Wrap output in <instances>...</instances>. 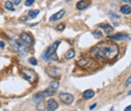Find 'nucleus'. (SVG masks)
<instances>
[{"label": "nucleus", "mask_w": 131, "mask_h": 111, "mask_svg": "<svg viewBox=\"0 0 131 111\" xmlns=\"http://www.w3.org/2000/svg\"><path fill=\"white\" fill-rule=\"evenodd\" d=\"M111 40H127L129 39L128 36H125V34H121V33H117V34H113L112 36H110Z\"/></svg>", "instance_id": "15"}, {"label": "nucleus", "mask_w": 131, "mask_h": 111, "mask_svg": "<svg viewBox=\"0 0 131 111\" xmlns=\"http://www.w3.org/2000/svg\"><path fill=\"white\" fill-rule=\"evenodd\" d=\"M65 14H66V11L63 10V9L59 10V11H58L57 13H55V14L51 15V18H50V21H51V22H52V21H57V20H59V19H61V18H63Z\"/></svg>", "instance_id": "9"}, {"label": "nucleus", "mask_w": 131, "mask_h": 111, "mask_svg": "<svg viewBox=\"0 0 131 111\" xmlns=\"http://www.w3.org/2000/svg\"><path fill=\"white\" fill-rule=\"evenodd\" d=\"M4 47H5L4 43H3V41H0V48H1V49H4Z\"/></svg>", "instance_id": "31"}, {"label": "nucleus", "mask_w": 131, "mask_h": 111, "mask_svg": "<svg viewBox=\"0 0 131 111\" xmlns=\"http://www.w3.org/2000/svg\"><path fill=\"white\" fill-rule=\"evenodd\" d=\"M92 34H93V36H94L95 39H98V40H100V39H102V37H103V33L101 32L100 30H93Z\"/></svg>", "instance_id": "19"}, {"label": "nucleus", "mask_w": 131, "mask_h": 111, "mask_svg": "<svg viewBox=\"0 0 131 111\" xmlns=\"http://www.w3.org/2000/svg\"><path fill=\"white\" fill-rule=\"evenodd\" d=\"M59 44H61V41H59V40H58V41H55V43L52 44L51 45V47L48 48V49H46V51L44 52V53H46V55H47L48 57H50V56L51 55L52 53H55V51H57V49H58V47L59 45Z\"/></svg>", "instance_id": "11"}, {"label": "nucleus", "mask_w": 131, "mask_h": 111, "mask_svg": "<svg viewBox=\"0 0 131 111\" xmlns=\"http://www.w3.org/2000/svg\"><path fill=\"white\" fill-rule=\"evenodd\" d=\"M55 92H57V90H55V89H52V88L48 87L46 90H44V91L42 92L43 98H46V97H51V96H54V95L55 94Z\"/></svg>", "instance_id": "14"}, {"label": "nucleus", "mask_w": 131, "mask_h": 111, "mask_svg": "<svg viewBox=\"0 0 131 111\" xmlns=\"http://www.w3.org/2000/svg\"><path fill=\"white\" fill-rule=\"evenodd\" d=\"M58 107H59V105L55 99H50L46 103V110L47 111H55Z\"/></svg>", "instance_id": "8"}, {"label": "nucleus", "mask_w": 131, "mask_h": 111, "mask_svg": "<svg viewBox=\"0 0 131 111\" xmlns=\"http://www.w3.org/2000/svg\"><path fill=\"white\" fill-rule=\"evenodd\" d=\"M9 44L13 48L14 51H16L21 56H25L28 53V47L22 43L21 40H10Z\"/></svg>", "instance_id": "3"}, {"label": "nucleus", "mask_w": 131, "mask_h": 111, "mask_svg": "<svg viewBox=\"0 0 131 111\" xmlns=\"http://www.w3.org/2000/svg\"><path fill=\"white\" fill-rule=\"evenodd\" d=\"M128 95H131V91H129V93H128Z\"/></svg>", "instance_id": "33"}, {"label": "nucleus", "mask_w": 131, "mask_h": 111, "mask_svg": "<svg viewBox=\"0 0 131 111\" xmlns=\"http://www.w3.org/2000/svg\"><path fill=\"white\" fill-rule=\"evenodd\" d=\"M42 98H43L42 93H37V94L35 95V96H34V98H33V99H34V100H36L37 102H38V101H40V99H42Z\"/></svg>", "instance_id": "24"}, {"label": "nucleus", "mask_w": 131, "mask_h": 111, "mask_svg": "<svg viewBox=\"0 0 131 111\" xmlns=\"http://www.w3.org/2000/svg\"><path fill=\"white\" fill-rule=\"evenodd\" d=\"M130 84H131V76L126 80V82H125V87H128V86L130 85Z\"/></svg>", "instance_id": "28"}, {"label": "nucleus", "mask_w": 131, "mask_h": 111, "mask_svg": "<svg viewBox=\"0 0 131 111\" xmlns=\"http://www.w3.org/2000/svg\"><path fill=\"white\" fill-rule=\"evenodd\" d=\"M59 98L61 99V101L65 104H72L74 101V96L70 93H59Z\"/></svg>", "instance_id": "5"}, {"label": "nucleus", "mask_w": 131, "mask_h": 111, "mask_svg": "<svg viewBox=\"0 0 131 111\" xmlns=\"http://www.w3.org/2000/svg\"><path fill=\"white\" fill-rule=\"evenodd\" d=\"M4 6H5V8L7 9V10H10V11H13L14 10V5H13V3L11 2V1H6L5 2V4H4Z\"/></svg>", "instance_id": "21"}, {"label": "nucleus", "mask_w": 131, "mask_h": 111, "mask_svg": "<svg viewBox=\"0 0 131 111\" xmlns=\"http://www.w3.org/2000/svg\"><path fill=\"white\" fill-rule=\"evenodd\" d=\"M77 64L81 68L88 71H95L99 68L98 62L95 59L91 58V57H82L77 61Z\"/></svg>", "instance_id": "2"}, {"label": "nucleus", "mask_w": 131, "mask_h": 111, "mask_svg": "<svg viewBox=\"0 0 131 111\" xmlns=\"http://www.w3.org/2000/svg\"><path fill=\"white\" fill-rule=\"evenodd\" d=\"M46 108V104L43 101H38L36 103V109L38 111H44Z\"/></svg>", "instance_id": "17"}, {"label": "nucleus", "mask_w": 131, "mask_h": 111, "mask_svg": "<svg viewBox=\"0 0 131 111\" xmlns=\"http://www.w3.org/2000/svg\"><path fill=\"white\" fill-rule=\"evenodd\" d=\"M120 11H121L123 14L128 15V14H130V12H131V7H130L129 5H123L121 8H120Z\"/></svg>", "instance_id": "16"}, {"label": "nucleus", "mask_w": 131, "mask_h": 111, "mask_svg": "<svg viewBox=\"0 0 131 111\" xmlns=\"http://www.w3.org/2000/svg\"><path fill=\"white\" fill-rule=\"evenodd\" d=\"M95 96V92L91 90V89H88L83 92V94H82V97H83L84 99H86V100H88V99H91Z\"/></svg>", "instance_id": "13"}, {"label": "nucleus", "mask_w": 131, "mask_h": 111, "mask_svg": "<svg viewBox=\"0 0 131 111\" xmlns=\"http://www.w3.org/2000/svg\"><path fill=\"white\" fill-rule=\"evenodd\" d=\"M34 3V0H26L25 1V6H31Z\"/></svg>", "instance_id": "27"}, {"label": "nucleus", "mask_w": 131, "mask_h": 111, "mask_svg": "<svg viewBox=\"0 0 131 111\" xmlns=\"http://www.w3.org/2000/svg\"><path fill=\"white\" fill-rule=\"evenodd\" d=\"M74 57H75V51H74L73 49H69V51L65 53V58H66L67 60H71V59H73Z\"/></svg>", "instance_id": "18"}, {"label": "nucleus", "mask_w": 131, "mask_h": 111, "mask_svg": "<svg viewBox=\"0 0 131 111\" xmlns=\"http://www.w3.org/2000/svg\"><path fill=\"white\" fill-rule=\"evenodd\" d=\"M22 75L25 80H27L29 83H34L37 79V75L34 72V70H31V69L28 68H24L22 69Z\"/></svg>", "instance_id": "4"}, {"label": "nucleus", "mask_w": 131, "mask_h": 111, "mask_svg": "<svg viewBox=\"0 0 131 111\" xmlns=\"http://www.w3.org/2000/svg\"><path fill=\"white\" fill-rule=\"evenodd\" d=\"M20 40H22V43H23L25 45H27V47H30L33 43V40L31 36L27 32H22L20 34Z\"/></svg>", "instance_id": "6"}, {"label": "nucleus", "mask_w": 131, "mask_h": 111, "mask_svg": "<svg viewBox=\"0 0 131 111\" xmlns=\"http://www.w3.org/2000/svg\"><path fill=\"white\" fill-rule=\"evenodd\" d=\"M110 111H114V110H113V108H111V110H110Z\"/></svg>", "instance_id": "34"}, {"label": "nucleus", "mask_w": 131, "mask_h": 111, "mask_svg": "<svg viewBox=\"0 0 131 111\" xmlns=\"http://www.w3.org/2000/svg\"><path fill=\"white\" fill-rule=\"evenodd\" d=\"M29 63H30L31 65H33V66H36V65H37V61H36V59L34 58V57H31V58L29 59Z\"/></svg>", "instance_id": "25"}, {"label": "nucleus", "mask_w": 131, "mask_h": 111, "mask_svg": "<svg viewBox=\"0 0 131 111\" xmlns=\"http://www.w3.org/2000/svg\"><path fill=\"white\" fill-rule=\"evenodd\" d=\"M96 106H97V103H95V104H93V105L90 106V109H91V110H92V109H94Z\"/></svg>", "instance_id": "32"}, {"label": "nucleus", "mask_w": 131, "mask_h": 111, "mask_svg": "<svg viewBox=\"0 0 131 111\" xmlns=\"http://www.w3.org/2000/svg\"><path fill=\"white\" fill-rule=\"evenodd\" d=\"M59 85V81H52L51 83H50V86H48V87H51V88H52V89H55V90H58Z\"/></svg>", "instance_id": "22"}, {"label": "nucleus", "mask_w": 131, "mask_h": 111, "mask_svg": "<svg viewBox=\"0 0 131 111\" xmlns=\"http://www.w3.org/2000/svg\"><path fill=\"white\" fill-rule=\"evenodd\" d=\"M90 3H91V0H81V1L77 2V4H76L77 9L84 10V9H86L90 5Z\"/></svg>", "instance_id": "10"}, {"label": "nucleus", "mask_w": 131, "mask_h": 111, "mask_svg": "<svg viewBox=\"0 0 131 111\" xmlns=\"http://www.w3.org/2000/svg\"><path fill=\"white\" fill-rule=\"evenodd\" d=\"M97 48H98L101 51V53H103L105 59H108V60L115 59L119 53L118 45L116 44H114L113 41H110V40L101 41V43H99L97 44Z\"/></svg>", "instance_id": "1"}, {"label": "nucleus", "mask_w": 131, "mask_h": 111, "mask_svg": "<svg viewBox=\"0 0 131 111\" xmlns=\"http://www.w3.org/2000/svg\"><path fill=\"white\" fill-rule=\"evenodd\" d=\"M124 111H131V105H129V106H127L126 108L124 109Z\"/></svg>", "instance_id": "30"}, {"label": "nucleus", "mask_w": 131, "mask_h": 111, "mask_svg": "<svg viewBox=\"0 0 131 111\" xmlns=\"http://www.w3.org/2000/svg\"><path fill=\"white\" fill-rule=\"evenodd\" d=\"M38 13H39V10L38 9H36V10H30L28 12V16L33 19V18H35L37 16V14H38Z\"/></svg>", "instance_id": "20"}, {"label": "nucleus", "mask_w": 131, "mask_h": 111, "mask_svg": "<svg viewBox=\"0 0 131 111\" xmlns=\"http://www.w3.org/2000/svg\"><path fill=\"white\" fill-rule=\"evenodd\" d=\"M99 27L100 28H103L105 30V32H106L107 34L112 33V32H113V30H114L113 26H111L110 24H108V23H101V24H99Z\"/></svg>", "instance_id": "12"}, {"label": "nucleus", "mask_w": 131, "mask_h": 111, "mask_svg": "<svg viewBox=\"0 0 131 111\" xmlns=\"http://www.w3.org/2000/svg\"><path fill=\"white\" fill-rule=\"evenodd\" d=\"M46 72H47V74L50 75L51 78H57L58 76L59 75V69L57 68V67H55V66H54V67L47 68Z\"/></svg>", "instance_id": "7"}, {"label": "nucleus", "mask_w": 131, "mask_h": 111, "mask_svg": "<svg viewBox=\"0 0 131 111\" xmlns=\"http://www.w3.org/2000/svg\"><path fill=\"white\" fill-rule=\"evenodd\" d=\"M59 59V57L57 55V52H55V53H52L51 55L50 56V60H52V61H58Z\"/></svg>", "instance_id": "23"}, {"label": "nucleus", "mask_w": 131, "mask_h": 111, "mask_svg": "<svg viewBox=\"0 0 131 111\" xmlns=\"http://www.w3.org/2000/svg\"><path fill=\"white\" fill-rule=\"evenodd\" d=\"M20 2H21V0H13V1H12V3H13V5H14V6L19 5V4H20Z\"/></svg>", "instance_id": "29"}, {"label": "nucleus", "mask_w": 131, "mask_h": 111, "mask_svg": "<svg viewBox=\"0 0 131 111\" xmlns=\"http://www.w3.org/2000/svg\"><path fill=\"white\" fill-rule=\"evenodd\" d=\"M65 23H59V25H57V30H59V31H62V30L65 28Z\"/></svg>", "instance_id": "26"}]
</instances>
